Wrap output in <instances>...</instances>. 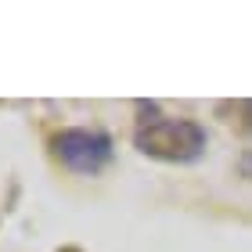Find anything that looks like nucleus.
I'll use <instances>...</instances> for the list:
<instances>
[{
  "mask_svg": "<svg viewBox=\"0 0 252 252\" xmlns=\"http://www.w3.org/2000/svg\"><path fill=\"white\" fill-rule=\"evenodd\" d=\"M133 144L144 155L162 162H194L205 152V130L184 116H162L155 105H148L137 119Z\"/></svg>",
  "mask_w": 252,
  "mask_h": 252,
  "instance_id": "nucleus-1",
  "label": "nucleus"
},
{
  "mask_svg": "<svg viewBox=\"0 0 252 252\" xmlns=\"http://www.w3.org/2000/svg\"><path fill=\"white\" fill-rule=\"evenodd\" d=\"M54 155L72 173H101L112 158V137L97 130H62L54 137Z\"/></svg>",
  "mask_w": 252,
  "mask_h": 252,
  "instance_id": "nucleus-2",
  "label": "nucleus"
}]
</instances>
